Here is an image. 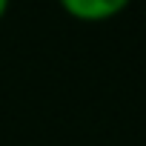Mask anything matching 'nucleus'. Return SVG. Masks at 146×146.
I'll list each match as a JSON object with an SVG mask.
<instances>
[{
  "mask_svg": "<svg viewBox=\"0 0 146 146\" xmlns=\"http://www.w3.org/2000/svg\"><path fill=\"white\" fill-rule=\"evenodd\" d=\"M132 0H57V6L78 23H106L129 9Z\"/></svg>",
  "mask_w": 146,
  "mask_h": 146,
  "instance_id": "f257e3e1",
  "label": "nucleus"
},
{
  "mask_svg": "<svg viewBox=\"0 0 146 146\" xmlns=\"http://www.w3.org/2000/svg\"><path fill=\"white\" fill-rule=\"evenodd\" d=\"M9 6H12V0H0V20L6 17V12H9Z\"/></svg>",
  "mask_w": 146,
  "mask_h": 146,
  "instance_id": "f03ea898",
  "label": "nucleus"
}]
</instances>
